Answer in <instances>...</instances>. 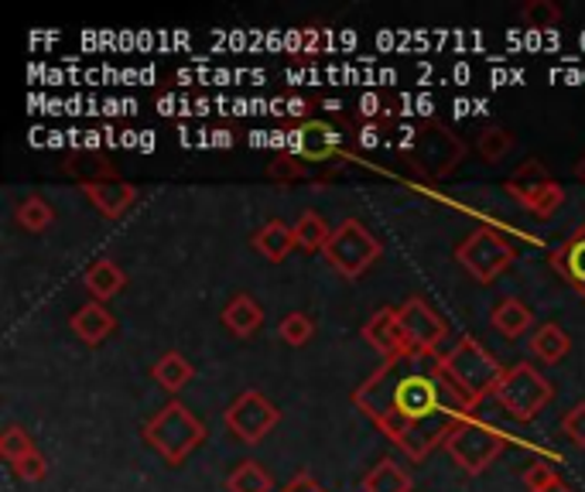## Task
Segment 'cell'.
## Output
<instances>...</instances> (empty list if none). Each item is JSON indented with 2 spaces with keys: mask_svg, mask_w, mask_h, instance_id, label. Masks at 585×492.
<instances>
[{
  "mask_svg": "<svg viewBox=\"0 0 585 492\" xmlns=\"http://www.w3.org/2000/svg\"><path fill=\"white\" fill-rule=\"evenodd\" d=\"M353 403L411 462H424L439 444L445 448L452 428L473 414L445 377L442 356L428 352L383 359L353 390Z\"/></svg>",
  "mask_w": 585,
  "mask_h": 492,
  "instance_id": "cell-1",
  "label": "cell"
},
{
  "mask_svg": "<svg viewBox=\"0 0 585 492\" xmlns=\"http://www.w3.org/2000/svg\"><path fill=\"white\" fill-rule=\"evenodd\" d=\"M442 369H445V377L452 380V387L459 390V397L470 407H476L480 400L493 397L506 366H500L496 356L480 339L459 336L452 342V349L442 352Z\"/></svg>",
  "mask_w": 585,
  "mask_h": 492,
  "instance_id": "cell-2",
  "label": "cell"
},
{
  "mask_svg": "<svg viewBox=\"0 0 585 492\" xmlns=\"http://www.w3.org/2000/svg\"><path fill=\"white\" fill-rule=\"evenodd\" d=\"M141 438L158 451L168 465H182L192 451L206 441V424L195 418L182 400H168L158 414L144 421Z\"/></svg>",
  "mask_w": 585,
  "mask_h": 492,
  "instance_id": "cell-3",
  "label": "cell"
},
{
  "mask_svg": "<svg viewBox=\"0 0 585 492\" xmlns=\"http://www.w3.org/2000/svg\"><path fill=\"white\" fill-rule=\"evenodd\" d=\"M506 431L490 424V421H480V418H465L452 428V434L445 438V451L449 459L465 472V475H483L506 448Z\"/></svg>",
  "mask_w": 585,
  "mask_h": 492,
  "instance_id": "cell-4",
  "label": "cell"
},
{
  "mask_svg": "<svg viewBox=\"0 0 585 492\" xmlns=\"http://www.w3.org/2000/svg\"><path fill=\"white\" fill-rule=\"evenodd\" d=\"M552 397H555V387L548 383V377L537 373L531 362L506 366L496 390H493V400L521 424L534 421L541 410L552 403Z\"/></svg>",
  "mask_w": 585,
  "mask_h": 492,
  "instance_id": "cell-5",
  "label": "cell"
},
{
  "mask_svg": "<svg viewBox=\"0 0 585 492\" xmlns=\"http://www.w3.org/2000/svg\"><path fill=\"white\" fill-rule=\"evenodd\" d=\"M380 254H383L380 239H377L360 219H342V223L332 229V236H329V243H326V250H322L326 264H329L339 277H346V280L363 277V274L380 260Z\"/></svg>",
  "mask_w": 585,
  "mask_h": 492,
  "instance_id": "cell-6",
  "label": "cell"
},
{
  "mask_svg": "<svg viewBox=\"0 0 585 492\" xmlns=\"http://www.w3.org/2000/svg\"><path fill=\"white\" fill-rule=\"evenodd\" d=\"M462 157H465V144L445 123H435V120L418 123V131L411 137V164L418 175H424L428 182H442L459 168Z\"/></svg>",
  "mask_w": 585,
  "mask_h": 492,
  "instance_id": "cell-7",
  "label": "cell"
},
{
  "mask_svg": "<svg viewBox=\"0 0 585 492\" xmlns=\"http://www.w3.org/2000/svg\"><path fill=\"white\" fill-rule=\"evenodd\" d=\"M514 257H517L514 243L506 239L500 229H493V226L473 229L470 236L455 246L459 267L470 274L473 280H480V284H493L506 267L514 264Z\"/></svg>",
  "mask_w": 585,
  "mask_h": 492,
  "instance_id": "cell-8",
  "label": "cell"
},
{
  "mask_svg": "<svg viewBox=\"0 0 585 492\" xmlns=\"http://www.w3.org/2000/svg\"><path fill=\"white\" fill-rule=\"evenodd\" d=\"M506 195H511L521 209H527L531 216L537 219H548L562 209V202H565V188L558 178L548 175V168L537 161V157H527L521 168L506 178Z\"/></svg>",
  "mask_w": 585,
  "mask_h": 492,
  "instance_id": "cell-9",
  "label": "cell"
},
{
  "mask_svg": "<svg viewBox=\"0 0 585 492\" xmlns=\"http://www.w3.org/2000/svg\"><path fill=\"white\" fill-rule=\"evenodd\" d=\"M223 418H226V428L237 434L240 441L257 444V441H264L270 431L278 428L281 410L270 403L260 390H247V393H240L237 400L226 407Z\"/></svg>",
  "mask_w": 585,
  "mask_h": 492,
  "instance_id": "cell-10",
  "label": "cell"
},
{
  "mask_svg": "<svg viewBox=\"0 0 585 492\" xmlns=\"http://www.w3.org/2000/svg\"><path fill=\"white\" fill-rule=\"evenodd\" d=\"M398 321L404 328L408 352L439 356V346L449 336V325H445V318L439 311H432L424 305V298H408L404 305H398Z\"/></svg>",
  "mask_w": 585,
  "mask_h": 492,
  "instance_id": "cell-11",
  "label": "cell"
},
{
  "mask_svg": "<svg viewBox=\"0 0 585 492\" xmlns=\"http://www.w3.org/2000/svg\"><path fill=\"white\" fill-rule=\"evenodd\" d=\"M363 339L370 349H377L383 359H394L401 352H408V342H404V328L398 321V308H380L367 318L363 325Z\"/></svg>",
  "mask_w": 585,
  "mask_h": 492,
  "instance_id": "cell-12",
  "label": "cell"
},
{
  "mask_svg": "<svg viewBox=\"0 0 585 492\" xmlns=\"http://www.w3.org/2000/svg\"><path fill=\"white\" fill-rule=\"evenodd\" d=\"M295 137V154L319 164V161H329L339 154V144H342V134L332 127V123H322V120H308L301 127L291 134Z\"/></svg>",
  "mask_w": 585,
  "mask_h": 492,
  "instance_id": "cell-13",
  "label": "cell"
},
{
  "mask_svg": "<svg viewBox=\"0 0 585 492\" xmlns=\"http://www.w3.org/2000/svg\"><path fill=\"white\" fill-rule=\"evenodd\" d=\"M548 260L572 291L585 298V226H578L562 246H555Z\"/></svg>",
  "mask_w": 585,
  "mask_h": 492,
  "instance_id": "cell-14",
  "label": "cell"
},
{
  "mask_svg": "<svg viewBox=\"0 0 585 492\" xmlns=\"http://www.w3.org/2000/svg\"><path fill=\"white\" fill-rule=\"evenodd\" d=\"M86 198L96 205V213L106 216V219H121L131 205L137 202V188L124 178L116 182H96V185H83Z\"/></svg>",
  "mask_w": 585,
  "mask_h": 492,
  "instance_id": "cell-15",
  "label": "cell"
},
{
  "mask_svg": "<svg viewBox=\"0 0 585 492\" xmlns=\"http://www.w3.org/2000/svg\"><path fill=\"white\" fill-rule=\"evenodd\" d=\"M69 325H72V332L80 336L86 346H100V342H106L113 336L116 318L100 301H90V305H83L80 311L69 318Z\"/></svg>",
  "mask_w": 585,
  "mask_h": 492,
  "instance_id": "cell-16",
  "label": "cell"
},
{
  "mask_svg": "<svg viewBox=\"0 0 585 492\" xmlns=\"http://www.w3.org/2000/svg\"><path fill=\"white\" fill-rule=\"evenodd\" d=\"M254 250L264 257V260H270V264H281V260H288V254L291 250H298V243H295V233H291V226L288 223H281V219H270V223H264L257 233H254Z\"/></svg>",
  "mask_w": 585,
  "mask_h": 492,
  "instance_id": "cell-17",
  "label": "cell"
},
{
  "mask_svg": "<svg viewBox=\"0 0 585 492\" xmlns=\"http://www.w3.org/2000/svg\"><path fill=\"white\" fill-rule=\"evenodd\" d=\"M490 325L503 339H521L534 328V311L521 301V298H503L493 311H490Z\"/></svg>",
  "mask_w": 585,
  "mask_h": 492,
  "instance_id": "cell-18",
  "label": "cell"
},
{
  "mask_svg": "<svg viewBox=\"0 0 585 492\" xmlns=\"http://www.w3.org/2000/svg\"><path fill=\"white\" fill-rule=\"evenodd\" d=\"M83 284H86V291L103 305L110 301L113 295H121L124 291V284H127V274L121 270V264H113V260H93L83 274Z\"/></svg>",
  "mask_w": 585,
  "mask_h": 492,
  "instance_id": "cell-19",
  "label": "cell"
},
{
  "mask_svg": "<svg viewBox=\"0 0 585 492\" xmlns=\"http://www.w3.org/2000/svg\"><path fill=\"white\" fill-rule=\"evenodd\" d=\"M223 325L237 339H250L257 328L264 325V308L257 305V298L237 295V298H229V305L223 308Z\"/></svg>",
  "mask_w": 585,
  "mask_h": 492,
  "instance_id": "cell-20",
  "label": "cell"
},
{
  "mask_svg": "<svg viewBox=\"0 0 585 492\" xmlns=\"http://www.w3.org/2000/svg\"><path fill=\"white\" fill-rule=\"evenodd\" d=\"M151 377H154V383H158L165 393H182L188 383H192V377H195V369H192V362L182 356V352H165L158 362H154V369H151Z\"/></svg>",
  "mask_w": 585,
  "mask_h": 492,
  "instance_id": "cell-21",
  "label": "cell"
},
{
  "mask_svg": "<svg viewBox=\"0 0 585 492\" xmlns=\"http://www.w3.org/2000/svg\"><path fill=\"white\" fill-rule=\"evenodd\" d=\"M411 489H414L411 475L390 459H380L360 482V492H411Z\"/></svg>",
  "mask_w": 585,
  "mask_h": 492,
  "instance_id": "cell-22",
  "label": "cell"
},
{
  "mask_svg": "<svg viewBox=\"0 0 585 492\" xmlns=\"http://www.w3.org/2000/svg\"><path fill=\"white\" fill-rule=\"evenodd\" d=\"M62 168H65V175L80 178L83 185L116 182V178H121V175H116L113 164H110L106 157H100V154H69V157L62 161Z\"/></svg>",
  "mask_w": 585,
  "mask_h": 492,
  "instance_id": "cell-23",
  "label": "cell"
},
{
  "mask_svg": "<svg viewBox=\"0 0 585 492\" xmlns=\"http://www.w3.org/2000/svg\"><path fill=\"white\" fill-rule=\"evenodd\" d=\"M291 233H295L298 250H305V254H322L326 243H329V236H332L329 223H326L316 209H305V213L295 219Z\"/></svg>",
  "mask_w": 585,
  "mask_h": 492,
  "instance_id": "cell-24",
  "label": "cell"
},
{
  "mask_svg": "<svg viewBox=\"0 0 585 492\" xmlns=\"http://www.w3.org/2000/svg\"><path fill=\"white\" fill-rule=\"evenodd\" d=\"M568 346H572L568 336L562 332V325H555V321L537 325L534 336H531V352H534L541 362H548V366L562 362V359L568 356Z\"/></svg>",
  "mask_w": 585,
  "mask_h": 492,
  "instance_id": "cell-25",
  "label": "cell"
},
{
  "mask_svg": "<svg viewBox=\"0 0 585 492\" xmlns=\"http://www.w3.org/2000/svg\"><path fill=\"white\" fill-rule=\"evenodd\" d=\"M226 492H275V479L264 472L260 462L247 459L226 475Z\"/></svg>",
  "mask_w": 585,
  "mask_h": 492,
  "instance_id": "cell-26",
  "label": "cell"
},
{
  "mask_svg": "<svg viewBox=\"0 0 585 492\" xmlns=\"http://www.w3.org/2000/svg\"><path fill=\"white\" fill-rule=\"evenodd\" d=\"M14 219H18V226L28 229V233H45V229L52 226L55 213H52V205H49L42 195H28V198L18 202Z\"/></svg>",
  "mask_w": 585,
  "mask_h": 492,
  "instance_id": "cell-27",
  "label": "cell"
},
{
  "mask_svg": "<svg viewBox=\"0 0 585 492\" xmlns=\"http://www.w3.org/2000/svg\"><path fill=\"white\" fill-rule=\"evenodd\" d=\"M521 21L531 31H548L562 21V8L552 4V0H527V4L521 8Z\"/></svg>",
  "mask_w": 585,
  "mask_h": 492,
  "instance_id": "cell-28",
  "label": "cell"
},
{
  "mask_svg": "<svg viewBox=\"0 0 585 492\" xmlns=\"http://www.w3.org/2000/svg\"><path fill=\"white\" fill-rule=\"evenodd\" d=\"M34 451H38V448H34L31 434H28L24 428H18V424H8L4 434H0V455L8 459V465H14V462L34 455Z\"/></svg>",
  "mask_w": 585,
  "mask_h": 492,
  "instance_id": "cell-29",
  "label": "cell"
},
{
  "mask_svg": "<svg viewBox=\"0 0 585 492\" xmlns=\"http://www.w3.org/2000/svg\"><path fill=\"white\" fill-rule=\"evenodd\" d=\"M278 332H281V339H285L288 346L301 349L305 342H311V336H316V321H311L308 315H301V311H291V315L281 318Z\"/></svg>",
  "mask_w": 585,
  "mask_h": 492,
  "instance_id": "cell-30",
  "label": "cell"
},
{
  "mask_svg": "<svg viewBox=\"0 0 585 492\" xmlns=\"http://www.w3.org/2000/svg\"><path fill=\"white\" fill-rule=\"evenodd\" d=\"M305 175H308V161L298 154H281V157H275V164H267V178L278 185H291Z\"/></svg>",
  "mask_w": 585,
  "mask_h": 492,
  "instance_id": "cell-31",
  "label": "cell"
},
{
  "mask_svg": "<svg viewBox=\"0 0 585 492\" xmlns=\"http://www.w3.org/2000/svg\"><path fill=\"white\" fill-rule=\"evenodd\" d=\"M480 154L486 157V161H500V157H506L511 154V147H514V137H511V131H503V127H486L483 134H480Z\"/></svg>",
  "mask_w": 585,
  "mask_h": 492,
  "instance_id": "cell-32",
  "label": "cell"
},
{
  "mask_svg": "<svg viewBox=\"0 0 585 492\" xmlns=\"http://www.w3.org/2000/svg\"><path fill=\"white\" fill-rule=\"evenodd\" d=\"M562 434H565L575 448H585V400L572 403L565 414H562Z\"/></svg>",
  "mask_w": 585,
  "mask_h": 492,
  "instance_id": "cell-33",
  "label": "cell"
},
{
  "mask_svg": "<svg viewBox=\"0 0 585 492\" xmlns=\"http://www.w3.org/2000/svg\"><path fill=\"white\" fill-rule=\"evenodd\" d=\"M11 469H14V475H18V479H24V482H42V479H45V472H49V462H45L42 451H34V455H28V459L14 462Z\"/></svg>",
  "mask_w": 585,
  "mask_h": 492,
  "instance_id": "cell-34",
  "label": "cell"
},
{
  "mask_svg": "<svg viewBox=\"0 0 585 492\" xmlns=\"http://www.w3.org/2000/svg\"><path fill=\"white\" fill-rule=\"evenodd\" d=\"M558 482V475H555V469L548 465V462H534L527 472H524V489L527 492H544L548 485H555Z\"/></svg>",
  "mask_w": 585,
  "mask_h": 492,
  "instance_id": "cell-35",
  "label": "cell"
},
{
  "mask_svg": "<svg viewBox=\"0 0 585 492\" xmlns=\"http://www.w3.org/2000/svg\"><path fill=\"white\" fill-rule=\"evenodd\" d=\"M278 492H326V489H322L316 479H311L308 472H298V475H295L285 489H278Z\"/></svg>",
  "mask_w": 585,
  "mask_h": 492,
  "instance_id": "cell-36",
  "label": "cell"
},
{
  "mask_svg": "<svg viewBox=\"0 0 585 492\" xmlns=\"http://www.w3.org/2000/svg\"><path fill=\"white\" fill-rule=\"evenodd\" d=\"M360 144H363V147H373V144H377V127H363Z\"/></svg>",
  "mask_w": 585,
  "mask_h": 492,
  "instance_id": "cell-37",
  "label": "cell"
},
{
  "mask_svg": "<svg viewBox=\"0 0 585 492\" xmlns=\"http://www.w3.org/2000/svg\"><path fill=\"white\" fill-rule=\"evenodd\" d=\"M288 113H291V116H305V113H308V103H305V100H301V103H298V100H295V103H291V110H288Z\"/></svg>",
  "mask_w": 585,
  "mask_h": 492,
  "instance_id": "cell-38",
  "label": "cell"
},
{
  "mask_svg": "<svg viewBox=\"0 0 585 492\" xmlns=\"http://www.w3.org/2000/svg\"><path fill=\"white\" fill-rule=\"evenodd\" d=\"M575 178H578V182L585 185V154L578 157V168H575Z\"/></svg>",
  "mask_w": 585,
  "mask_h": 492,
  "instance_id": "cell-39",
  "label": "cell"
},
{
  "mask_svg": "<svg viewBox=\"0 0 585 492\" xmlns=\"http://www.w3.org/2000/svg\"><path fill=\"white\" fill-rule=\"evenodd\" d=\"M544 492H572V485H565V482L558 479L555 485H548V489H544Z\"/></svg>",
  "mask_w": 585,
  "mask_h": 492,
  "instance_id": "cell-40",
  "label": "cell"
}]
</instances>
